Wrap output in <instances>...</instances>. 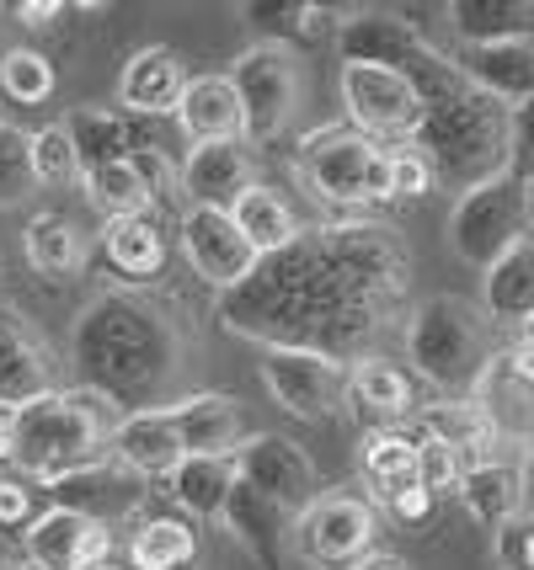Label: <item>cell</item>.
I'll return each mask as SVG.
<instances>
[{"label":"cell","mask_w":534,"mask_h":570,"mask_svg":"<svg viewBox=\"0 0 534 570\" xmlns=\"http://www.w3.org/2000/svg\"><path fill=\"white\" fill-rule=\"evenodd\" d=\"M407 288L411 262L385 224H321L268 256L246 288L220 298V321L268 352H327L353 368L401 315Z\"/></svg>","instance_id":"1"},{"label":"cell","mask_w":534,"mask_h":570,"mask_svg":"<svg viewBox=\"0 0 534 570\" xmlns=\"http://www.w3.org/2000/svg\"><path fill=\"white\" fill-rule=\"evenodd\" d=\"M401 75H411V86L423 91V107H428L423 134L411 145L428 155L444 181L470 193L492 176L513 171V107L492 101L482 86H470V75L433 43L411 53Z\"/></svg>","instance_id":"2"},{"label":"cell","mask_w":534,"mask_h":570,"mask_svg":"<svg viewBox=\"0 0 534 570\" xmlns=\"http://www.w3.org/2000/svg\"><path fill=\"white\" fill-rule=\"evenodd\" d=\"M70 363L86 390L118 400L124 411H155L182 368V347L172 321H161L151 304L134 294H103L80 309L70 331Z\"/></svg>","instance_id":"3"},{"label":"cell","mask_w":534,"mask_h":570,"mask_svg":"<svg viewBox=\"0 0 534 570\" xmlns=\"http://www.w3.org/2000/svg\"><path fill=\"white\" fill-rule=\"evenodd\" d=\"M497 321L486 304L459 294H433L407 315V357L433 390L455 400H476L486 368L497 363Z\"/></svg>","instance_id":"4"},{"label":"cell","mask_w":534,"mask_h":570,"mask_svg":"<svg viewBox=\"0 0 534 570\" xmlns=\"http://www.w3.org/2000/svg\"><path fill=\"white\" fill-rule=\"evenodd\" d=\"M124 416L128 411L118 400L97 395V390H86V384L54 390L49 400H38V405L22 411V426H17V464H22V474L54 485V480H65V474L80 470V464H97Z\"/></svg>","instance_id":"5"},{"label":"cell","mask_w":534,"mask_h":570,"mask_svg":"<svg viewBox=\"0 0 534 570\" xmlns=\"http://www.w3.org/2000/svg\"><path fill=\"white\" fill-rule=\"evenodd\" d=\"M530 229V181L518 171H503L482 187H470V193H459L455 214L444 224V240L465 267L492 273Z\"/></svg>","instance_id":"6"},{"label":"cell","mask_w":534,"mask_h":570,"mask_svg":"<svg viewBox=\"0 0 534 570\" xmlns=\"http://www.w3.org/2000/svg\"><path fill=\"white\" fill-rule=\"evenodd\" d=\"M300 166L310 187L331 203H390V155L353 124L315 128L300 139Z\"/></svg>","instance_id":"7"},{"label":"cell","mask_w":534,"mask_h":570,"mask_svg":"<svg viewBox=\"0 0 534 570\" xmlns=\"http://www.w3.org/2000/svg\"><path fill=\"white\" fill-rule=\"evenodd\" d=\"M230 80H235L241 107H246V139H252V145L279 139L283 128L294 124L300 101H305L300 53L279 49V43H252V49L230 65Z\"/></svg>","instance_id":"8"},{"label":"cell","mask_w":534,"mask_h":570,"mask_svg":"<svg viewBox=\"0 0 534 570\" xmlns=\"http://www.w3.org/2000/svg\"><path fill=\"white\" fill-rule=\"evenodd\" d=\"M342 107H348V124L358 134H385L401 145H411L428 118L411 75L385 70V65H342Z\"/></svg>","instance_id":"9"},{"label":"cell","mask_w":534,"mask_h":570,"mask_svg":"<svg viewBox=\"0 0 534 570\" xmlns=\"http://www.w3.org/2000/svg\"><path fill=\"white\" fill-rule=\"evenodd\" d=\"M262 384H268V395L279 400L289 416H300V422H331L337 405L353 395V368L327 357V352L279 347L262 357Z\"/></svg>","instance_id":"10"},{"label":"cell","mask_w":534,"mask_h":570,"mask_svg":"<svg viewBox=\"0 0 534 570\" xmlns=\"http://www.w3.org/2000/svg\"><path fill=\"white\" fill-rule=\"evenodd\" d=\"M182 250H187L193 273L204 277L208 288H220V298L246 288L256 277V267H262L256 246L241 235L235 214H225V208H193L187 203V214H182Z\"/></svg>","instance_id":"11"},{"label":"cell","mask_w":534,"mask_h":570,"mask_svg":"<svg viewBox=\"0 0 534 570\" xmlns=\"http://www.w3.org/2000/svg\"><path fill=\"white\" fill-rule=\"evenodd\" d=\"M235 464H241V480H246L252 491H262L283 518L300 522L310 507L321 501V470H315V459H310L294 438L262 432V438H252V443L241 448Z\"/></svg>","instance_id":"12"},{"label":"cell","mask_w":534,"mask_h":570,"mask_svg":"<svg viewBox=\"0 0 534 570\" xmlns=\"http://www.w3.org/2000/svg\"><path fill=\"white\" fill-rule=\"evenodd\" d=\"M380 539V518L363 497H321L294 522V544L310 566H358Z\"/></svg>","instance_id":"13"},{"label":"cell","mask_w":534,"mask_h":570,"mask_svg":"<svg viewBox=\"0 0 534 570\" xmlns=\"http://www.w3.org/2000/svg\"><path fill=\"white\" fill-rule=\"evenodd\" d=\"M145 485H151V480H139L134 470H124L118 459H97V464H80V470H70L65 480H54L49 491H54V507L113 528V522L134 518V512L145 507Z\"/></svg>","instance_id":"14"},{"label":"cell","mask_w":534,"mask_h":570,"mask_svg":"<svg viewBox=\"0 0 534 570\" xmlns=\"http://www.w3.org/2000/svg\"><path fill=\"white\" fill-rule=\"evenodd\" d=\"M476 400H482V411L492 416L497 443L534 448V347L530 342L497 352V363L486 368Z\"/></svg>","instance_id":"15"},{"label":"cell","mask_w":534,"mask_h":570,"mask_svg":"<svg viewBox=\"0 0 534 570\" xmlns=\"http://www.w3.org/2000/svg\"><path fill=\"white\" fill-rule=\"evenodd\" d=\"M166 416L177 422L187 459H241V448L252 443L241 405H235L230 395H214V390L172 400V405H166Z\"/></svg>","instance_id":"16"},{"label":"cell","mask_w":534,"mask_h":570,"mask_svg":"<svg viewBox=\"0 0 534 570\" xmlns=\"http://www.w3.org/2000/svg\"><path fill=\"white\" fill-rule=\"evenodd\" d=\"M256 187L252 149L246 139H225V145H193L182 160V193L193 198V208H235Z\"/></svg>","instance_id":"17"},{"label":"cell","mask_w":534,"mask_h":570,"mask_svg":"<svg viewBox=\"0 0 534 570\" xmlns=\"http://www.w3.org/2000/svg\"><path fill=\"white\" fill-rule=\"evenodd\" d=\"M107 453L134 470L139 480H172L182 470V459H187V448H182V432L177 422L166 416V405H155V411H128L118 432H113V443Z\"/></svg>","instance_id":"18"},{"label":"cell","mask_w":534,"mask_h":570,"mask_svg":"<svg viewBox=\"0 0 534 570\" xmlns=\"http://www.w3.org/2000/svg\"><path fill=\"white\" fill-rule=\"evenodd\" d=\"M187 86H193V75L182 65V53L166 49V43H151V49H139L124 65V75H118V101H124L128 112H139V118H166V112L182 107Z\"/></svg>","instance_id":"19"},{"label":"cell","mask_w":534,"mask_h":570,"mask_svg":"<svg viewBox=\"0 0 534 570\" xmlns=\"http://www.w3.org/2000/svg\"><path fill=\"white\" fill-rule=\"evenodd\" d=\"M27 560L43 570H91L97 560H107V528L80 512L49 507L27 528Z\"/></svg>","instance_id":"20"},{"label":"cell","mask_w":534,"mask_h":570,"mask_svg":"<svg viewBox=\"0 0 534 570\" xmlns=\"http://www.w3.org/2000/svg\"><path fill=\"white\" fill-rule=\"evenodd\" d=\"M423 43L428 38L401 11H353L342 22V32H337L342 65H385V70H407L411 53L423 49Z\"/></svg>","instance_id":"21"},{"label":"cell","mask_w":534,"mask_h":570,"mask_svg":"<svg viewBox=\"0 0 534 570\" xmlns=\"http://www.w3.org/2000/svg\"><path fill=\"white\" fill-rule=\"evenodd\" d=\"M54 390H59V384H54L49 352L38 347V336L6 309V315H0V405L27 411V405L49 400Z\"/></svg>","instance_id":"22"},{"label":"cell","mask_w":534,"mask_h":570,"mask_svg":"<svg viewBox=\"0 0 534 570\" xmlns=\"http://www.w3.org/2000/svg\"><path fill=\"white\" fill-rule=\"evenodd\" d=\"M177 124L193 145H225V139H246V107L230 75H198L187 86L177 107Z\"/></svg>","instance_id":"23"},{"label":"cell","mask_w":534,"mask_h":570,"mask_svg":"<svg viewBox=\"0 0 534 570\" xmlns=\"http://www.w3.org/2000/svg\"><path fill=\"white\" fill-rule=\"evenodd\" d=\"M444 17H449L459 49L534 43V0H455Z\"/></svg>","instance_id":"24"},{"label":"cell","mask_w":534,"mask_h":570,"mask_svg":"<svg viewBox=\"0 0 534 570\" xmlns=\"http://www.w3.org/2000/svg\"><path fill=\"white\" fill-rule=\"evenodd\" d=\"M455 65L470 75V86H482L503 107H530L534 101V43H497V49H459Z\"/></svg>","instance_id":"25"},{"label":"cell","mask_w":534,"mask_h":570,"mask_svg":"<svg viewBox=\"0 0 534 570\" xmlns=\"http://www.w3.org/2000/svg\"><path fill=\"white\" fill-rule=\"evenodd\" d=\"M459 501H465V512L482 522V528L508 533L513 522L524 518V470H518V464H503V459L470 464L465 485H459Z\"/></svg>","instance_id":"26"},{"label":"cell","mask_w":534,"mask_h":570,"mask_svg":"<svg viewBox=\"0 0 534 570\" xmlns=\"http://www.w3.org/2000/svg\"><path fill=\"white\" fill-rule=\"evenodd\" d=\"M482 304L497 325H530L534 321V229L492 267V273H482Z\"/></svg>","instance_id":"27"},{"label":"cell","mask_w":534,"mask_h":570,"mask_svg":"<svg viewBox=\"0 0 534 570\" xmlns=\"http://www.w3.org/2000/svg\"><path fill=\"white\" fill-rule=\"evenodd\" d=\"M235 214V224H241V235L256 246V256L268 262V256H279V250H289L300 235H305V224H300V214L289 208V198L283 193H273V187H262L256 181L246 198L230 208Z\"/></svg>","instance_id":"28"},{"label":"cell","mask_w":534,"mask_h":570,"mask_svg":"<svg viewBox=\"0 0 534 570\" xmlns=\"http://www.w3.org/2000/svg\"><path fill=\"white\" fill-rule=\"evenodd\" d=\"M235 485H241V464L235 459H182V470L166 480L172 501L182 512H193V518H225Z\"/></svg>","instance_id":"29"},{"label":"cell","mask_w":534,"mask_h":570,"mask_svg":"<svg viewBox=\"0 0 534 570\" xmlns=\"http://www.w3.org/2000/svg\"><path fill=\"white\" fill-rule=\"evenodd\" d=\"M70 139H76L80 171H103V166H118V160H134V139H128L124 112L113 107H76L70 118Z\"/></svg>","instance_id":"30"},{"label":"cell","mask_w":534,"mask_h":570,"mask_svg":"<svg viewBox=\"0 0 534 570\" xmlns=\"http://www.w3.org/2000/svg\"><path fill=\"white\" fill-rule=\"evenodd\" d=\"M22 246L32 273L43 277H76L80 262H86V235L65 214H32L22 229Z\"/></svg>","instance_id":"31"},{"label":"cell","mask_w":534,"mask_h":570,"mask_svg":"<svg viewBox=\"0 0 534 570\" xmlns=\"http://www.w3.org/2000/svg\"><path fill=\"white\" fill-rule=\"evenodd\" d=\"M220 522L230 528V539L252 549L262 566H273V560H279V549H283V512L262 497V491H252L246 480L235 485V497H230V507H225V518H220Z\"/></svg>","instance_id":"32"},{"label":"cell","mask_w":534,"mask_h":570,"mask_svg":"<svg viewBox=\"0 0 534 570\" xmlns=\"http://www.w3.org/2000/svg\"><path fill=\"white\" fill-rule=\"evenodd\" d=\"M417 464H423V438H411L401 426H380L375 438H363V480L375 485L380 501L411 480H423Z\"/></svg>","instance_id":"33"},{"label":"cell","mask_w":534,"mask_h":570,"mask_svg":"<svg viewBox=\"0 0 534 570\" xmlns=\"http://www.w3.org/2000/svg\"><path fill=\"white\" fill-rule=\"evenodd\" d=\"M423 438L449 443L455 453H465L470 464H486V448L497 443L492 416L482 411V400H444V405L423 411Z\"/></svg>","instance_id":"34"},{"label":"cell","mask_w":534,"mask_h":570,"mask_svg":"<svg viewBox=\"0 0 534 570\" xmlns=\"http://www.w3.org/2000/svg\"><path fill=\"white\" fill-rule=\"evenodd\" d=\"M353 400L358 411H369L375 422H407L417 395H411V379L385 357H358L353 363Z\"/></svg>","instance_id":"35"},{"label":"cell","mask_w":534,"mask_h":570,"mask_svg":"<svg viewBox=\"0 0 534 570\" xmlns=\"http://www.w3.org/2000/svg\"><path fill=\"white\" fill-rule=\"evenodd\" d=\"M128 560H134V570H182L198 560V533L182 518H151L134 528Z\"/></svg>","instance_id":"36"},{"label":"cell","mask_w":534,"mask_h":570,"mask_svg":"<svg viewBox=\"0 0 534 570\" xmlns=\"http://www.w3.org/2000/svg\"><path fill=\"white\" fill-rule=\"evenodd\" d=\"M80 193H86V203H91L107 224L145 214V208H151V198H155L151 181L139 176V166H134V160H118V166H103V171H86V176H80Z\"/></svg>","instance_id":"37"},{"label":"cell","mask_w":534,"mask_h":570,"mask_svg":"<svg viewBox=\"0 0 534 570\" xmlns=\"http://www.w3.org/2000/svg\"><path fill=\"white\" fill-rule=\"evenodd\" d=\"M107 262L124 277H155L166 262V235L151 214H134V219H113L107 224Z\"/></svg>","instance_id":"38"},{"label":"cell","mask_w":534,"mask_h":570,"mask_svg":"<svg viewBox=\"0 0 534 570\" xmlns=\"http://www.w3.org/2000/svg\"><path fill=\"white\" fill-rule=\"evenodd\" d=\"M241 22L252 27L262 43L289 49V43H300V38H310L321 27V6H310V0H246Z\"/></svg>","instance_id":"39"},{"label":"cell","mask_w":534,"mask_h":570,"mask_svg":"<svg viewBox=\"0 0 534 570\" xmlns=\"http://www.w3.org/2000/svg\"><path fill=\"white\" fill-rule=\"evenodd\" d=\"M80 155H76V139L65 124H43L32 128V181L38 187H70L80 181Z\"/></svg>","instance_id":"40"},{"label":"cell","mask_w":534,"mask_h":570,"mask_svg":"<svg viewBox=\"0 0 534 570\" xmlns=\"http://www.w3.org/2000/svg\"><path fill=\"white\" fill-rule=\"evenodd\" d=\"M0 97L17 107H38L54 97V65L38 49H6L0 53Z\"/></svg>","instance_id":"41"},{"label":"cell","mask_w":534,"mask_h":570,"mask_svg":"<svg viewBox=\"0 0 534 570\" xmlns=\"http://www.w3.org/2000/svg\"><path fill=\"white\" fill-rule=\"evenodd\" d=\"M27 187H32V134L0 124V208L27 198Z\"/></svg>","instance_id":"42"},{"label":"cell","mask_w":534,"mask_h":570,"mask_svg":"<svg viewBox=\"0 0 534 570\" xmlns=\"http://www.w3.org/2000/svg\"><path fill=\"white\" fill-rule=\"evenodd\" d=\"M385 155H390V203L396 198H428L433 181H438L428 155L417 145H396V149H385Z\"/></svg>","instance_id":"43"},{"label":"cell","mask_w":534,"mask_h":570,"mask_svg":"<svg viewBox=\"0 0 534 570\" xmlns=\"http://www.w3.org/2000/svg\"><path fill=\"white\" fill-rule=\"evenodd\" d=\"M417 474H423V485H428L433 497H449V491H459V485H465L470 459H465V453H455L449 443H438V438H423V464H417Z\"/></svg>","instance_id":"44"},{"label":"cell","mask_w":534,"mask_h":570,"mask_svg":"<svg viewBox=\"0 0 534 570\" xmlns=\"http://www.w3.org/2000/svg\"><path fill=\"white\" fill-rule=\"evenodd\" d=\"M38 518H43V512H38V491H32L27 480L0 474V528H32Z\"/></svg>","instance_id":"45"},{"label":"cell","mask_w":534,"mask_h":570,"mask_svg":"<svg viewBox=\"0 0 534 570\" xmlns=\"http://www.w3.org/2000/svg\"><path fill=\"white\" fill-rule=\"evenodd\" d=\"M385 507H390V518H396V522L417 528V522H428V518H433L438 497H433L423 480H411V485H401V491H390V497H385Z\"/></svg>","instance_id":"46"},{"label":"cell","mask_w":534,"mask_h":570,"mask_svg":"<svg viewBox=\"0 0 534 570\" xmlns=\"http://www.w3.org/2000/svg\"><path fill=\"white\" fill-rule=\"evenodd\" d=\"M497 560L508 570H534V518L513 522L508 533H497Z\"/></svg>","instance_id":"47"},{"label":"cell","mask_w":534,"mask_h":570,"mask_svg":"<svg viewBox=\"0 0 534 570\" xmlns=\"http://www.w3.org/2000/svg\"><path fill=\"white\" fill-rule=\"evenodd\" d=\"M513 171L534 181V101L513 112Z\"/></svg>","instance_id":"48"},{"label":"cell","mask_w":534,"mask_h":570,"mask_svg":"<svg viewBox=\"0 0 534 570\" xmlns=\"http://www.w3.org/2000/svg\"><path fill=\"white\" fill-rule=\"evenodd\" d=\"M11 17L27 22V27H49L54 17H65V6H59V0H17V6H11Z\"/></svg>","instance_id":"49"},{"label":"cell","mask_w":534,"mask_h":570,"mask_svg":"<svg viewBox=\"0 0 534 570\" xmlns=\"http://www.w3.org/2000/svg\"><path fill=\"white\" fill-rule=\"evenodd\" d=\"M17 426H22V411L0 405V464H17Z\"/></svg>","instance_id":"50"},{"label":"cell","mask_w":534,"mask_h":570,"mask_svg":"<svg viewBox=\"0 0 534 570\" xmlns=\"http://www.w3.org/2000/svg\"><path fill=\"white\" fill-rule=\"evenodd\" d=\"M518 470H524V518H534V448L524 453V464H518Z\"/></svg>","instance_id":"51"},{"label":"cell","mask_w":534,"mask_h":570,"mask_svg":"<svg viewBox=\"0 0 534 570\" xmlns=\"http://www.w3.org/2000/svg\"><path fill=\"white\" fill-rule=\"evenodd\" d=\"M353 570H407L401 560H390V554H369V560H358Z\"/></svg>","instance_id":"52"},{"label":"cell","mask_w":534,"mask_h":570,"mask_svg":"<svg viewBox=\"0 0 534 570\" xmlns=\"http://www.w3.org/2000/svg\"><path fill=\"white\" fill-rule=\"evenodd\" d=\"M91 570H124V566H118V560L107 554V560H97V566H91Z\"/></svg>","instance_id":"53"},{"label":"cell","mask_w":534,"mask_h":570,"mask_svg":"<svg viewBox=\"0 0 534 570\" xmlns=\"http://www.w3.org/2000/svg\"><path fill=\"white\" fill-rule=\"evenodd\" d=\"M518 342H530V347H534V321L524 325V336H518Z\"/></svg>","instance_id":"54"},{"label":"cell","mask_w":534,"mask_h":570,"mask_svg":"<svg viewBox=\"0 0 534 570\" xmlns=\"http://www.w3.org/2000/svg\"><path fill=\"white\" fill-rule=\"evenodd\" d=\"M530 224H534V181H530Z\"/></svg>","instance_id":"55"},{"label":"cell","mask_w":534,"mask_h":570,"mask_svg":"<svg viewBox=\"0 0 534 570\" xmlns=\"http://www.w3.org/2000/svg\"><path fill=\"white\" fill-rule=\"evenodd\" d=\"M17 570H43V566H32V560H22V566H17Z\"/></svg>","instance_id":"56"},{"label":"cell","mask_w":534,"mask_h":570,"mask_svg":"<svg viewBox=\"0 0 534 570\" xmlns=\"http://www.w3.org/2000/svg\"><path fill=\"white\" fill-rule=\"evenodd\" d=\"M0 570H17V566H0Z\"/></svg>","instance_id":"57"}]
</instances>
